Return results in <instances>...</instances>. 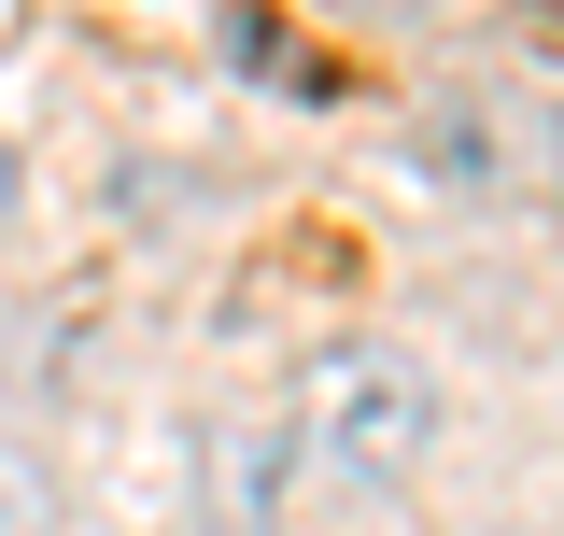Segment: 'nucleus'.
<instances>
[{
    "label": "nucleus",
    "mask_w": 564,
    "mask_h": 536,
    "mask_svg": "<svg viewBox=\"0 0 564 536\" xmlns=\"http://www.w3.org/2000/svg\"><path fill=\"white\" fill-rule=\"evenodd\" d=\"M0 212H14V141H0Z\"/></svg>",
    "instance_id": "3"
},
{
    "label": "nucleus",
    "mask_w": 564,
    "mask_h": 536,
    "mask_svg": "<svg viewBox=\"0 0 564 536\" xmlns=\"http://www.w3.org/2000/svg\"><path fill=\"white\" fill-rule=\"evenodd\" d=\"M0 536H43V480H29L14 438H0Z\"/></svg>",
    "instance_id": "2"
},
{
    "label": "nucleus",
    "mask_w": 564,
    "mask_h": 536,
    "mask_svg": "<svg viewBox=\"0 0 564 536\" xmlns=\"http://www.w3.org/2000/svg\"><path fill=\"white\" fill-rule=\"evenodd\" d=\"M551 156H564V141H551Z\"/></svg>",
    "instance_id": "4"
},
{
    "label": "nucleus",
    "mask_w": 564,
    "mask_h": 536,
    "mask_svg": "<svg viewBox=\"0 0 564 536\" xmlns=\"http://www.w3.org/2000/svg\"><path fill=\"white\" fill-rule=\"evenodd\" d=\"M437 438V382H423L395 339H339L311 382H296V452L339 480V494H395Z\"/></svg>",
    "instance_id": "1"
}]
</instances>
